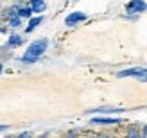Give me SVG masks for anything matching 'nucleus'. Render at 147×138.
Returning a JSON list of instances; mask_svg holds the SVG:
<instances>
[{
	"label": "nucleus",
	"instance_id": "nucleus-1",
	"mask_svg": "<svg viewBox=\"0 0 147 138\" xmlns=\"http://www.w3.org/2000/svg\"><path fill=\"white\" fill-rule=\"evenodd\" d=\"M45 48H47V40L34 41L32 45L27 48V52H25V56H24V61H25V63H32V61H36L43 52H45Z\"/></svg>",
	"mask_w": 147,
	"mask_h": 138
},
{
	"label": "nucleus",
	"instance_id": "nucleus-2",
	"mask_svg": "<svg viewBox=\"0 0 147 138\" xmlns=\"http://www.w3.org/2000/svg\"><path fill=\"white\" fill-rule=\"evenodd\" d=\"M119 77H136L138 81H147V68H129L119 72Z\"/></svg>",
	"mask_w": 147,
	"mask_h": 138
},
{
	"label": "nucleus",
	"instance_id": "nucleus-3",
	"mask_svg": "<svg viewBox=\"0 0 147 138\" xmlns=\"http://www.w3.org/2000/svg\"><path fill=\"white\" fill-rule=\"evenodd\" d=\"M147 9V4L142 2V0H133V2L127 4V11L129 13H142Z\"/></svg>",
	"mask_w": 147,
	"mask_h": 138
},
{
	"label": "nucleus",
	"instance_id": "nucleus-4",
	"mask_svg": "<svg viewBox=\"0 0 147 138\" xmlns=\"http://www.w3.org/2000/svg\"><path fill=\"white\" fill-rule=\"evenodd\" d=\"M84 18H86V14H84V13H72L70 16L67 18V24H68V25H74V24H77V22L84 20Z\"/></svg>",
	"mask_w": 147,
	"mask_h": 138
},
{
	"label": "nucleus",
	"instance_id": "nucleus-5",
	"mask_svg": "<svg viewBox=\"0 0 147 138\" xmlns=\"http://www.w3.org/2000/svg\"><path fill=\"white\" fill-rule=\"evenodd\" d=\"M43 9H45V2H43V0H32V9H31V11L41 13Z\"/></svg>",
	"mask_w": 147,
	"mask_h": 138
},
{
	"label": "nucleus",
	"instance_id": "nucleus-6",
	"mask_svg": "<svg viewBox=\"0 0 147 138\" xmlns=\"http://www.w3.org/2000/svg\"><path fill=\"white\" fill-rule=\"evenodd\" d=\"M117 118H93L92 124H117Z\"/></svg>",
	"mask_w": 147,
	"mask_h": 138
},
{
	"label": "nucleus",
	"instance_id": "nucleus-7",
	"mask_svg": "<svg viewBox=\"0 0 147 138\" xmlns=\"http://www.w3.org/2000/svg\"><path fill=\"white\" fill-rule=\"evenodd\" d=\"M40 24H41V18H34V20H31V24H29V27H27V31L31 32L32 29H34L36 25H40Z\"/></svg>",
	"mask_w": 147,
	"mask_h": 138
},
{
	"label": "nucleus",
	"instance_id": "nucleus-8",
	"mask_svg": "<svg viewBox=\"0 0 147 138\" xmlns=\"http://www.w3.org/2000/svg\"><path fill=\"white\" fill-rule=\"evenodd\" d=\"M18 14L20 16H29V14H31V9H29V7H22V9H18Z\"/></svg>",
	"mask_w": 147,
	"mask_h": 138
},
{
	"label": "nucleus",
	"instance_id": "nucleus-9",
	"mask_svg": "<svg viewBox=\"0 0 147 138\" xmlns=\"http://www.w3.org/2000/svg\"><path fill=\"white\" fill-rule=\"evenodd\" d=\"M9 43H11V45H20V43H22V38H20V36H11Z\"/></svg>",
	"mask_w": 147,
	"mask_h": 138
},
{
	"label": "nucleus",
	"instance_id": "nucleus-10",
	"mask_svg": "<svg viewBox=\"0 0 147 138\" xmlns=\"http://www.w3.org/2000/svg\"><path fill=\"white\" fill-rule=\"evenodd\" d=\"M11 25L13 27H18L20 25V18H11Z\"/></svg>",
	"mask_w": 147,
	"mask_h": 138
},
{
	"label": "nucleus",
	"instance_id": "nucleus-11",
	"mask_svg": "<svg viewBox=\"0 0 147 138\" xmlns=\"http://www.w3.org/2000/svg\"><path fill=\"white\" fill-rule=\"evenodd\" d=\"M7 129V126H0V131H5Z\"/></svg>",
	"mask_w": 147,
	"mask_h": 138
},
{
	"label": "nucleus",
	"instance_id": "nucleus-12",
	"mask_svg": "<svg viewBox=\"0 0 147 138\" xmlns=\"http://www.w3.org/2000/svg\"><path fill=\"white\" fill-rule=\"evenodd\" d=\"M0 72H2V65H0Z\"/></svg>",
	"mask_w": 147,
	"mask_h": 138
},
{
	"label": "nucleus",
	"instance_id": "nucleus-13",
	"mask_svg": "<svg viewBox=\"0 0 147 138\" xmlns=\"http://www.w3.org/2000/svg\"><path fill=\"white\" fill-rule=\"evenodd\" d=\"M145 135H147V129H145Z\"/></svg>",
	"mask_w": 147,
	"mask_h": 138
}]
</instances>
